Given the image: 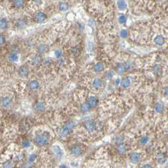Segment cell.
Masks as SVG:
<instances>
[{"label": "cell", "mask_w": 168, "mask_h": 168, "mask_svg": "<svg viewBox=\"0 0 168 168\" xmlns=\"http://www.w3.org/2000/svg\"><path fill=\"white\" fill-rule=\"evenodd\" d=\"M104 69V66L102 63L98 62L95 65L94 70L96 72H101V71H103Z\"/></svg>", "instance_id": "cell-16"}, {"label": "cell", "mask_w": 168, "mask_h": 168, "mask_svg": "<svg viewBox=\"0 0 168 168\" xmlns=\"http://www.w3.org/2000/svg\"><path fill=\"white\" fill-rule=\"evenodd\" d=\"M65 126H67L68 129H70V130L71 131L73 130V128H74V126H75V123H74L72 121H67V123H65Z\"/></svg>", "instance_id": "cell-27"}, {"label": "cell", "mask_w": 168, "mask_h": 168, "mask_svg": "<svg viewBox=\"0 0 168 168\" xmlns=\"http://www.w3.org/2000/svg\"><path fill=\"white\" fill-rule=\"evenodd\" d=\"M87 103L90 105L91 107H94L97 106V104H98V100L96 97L94 96H90L89 98L88 99L87 101Z\"/></svg>", "instance_id": "cell-8"}, {"label": "cell", "mask_w": 168, "mask_h": 168, "mask_svg": "<svg viewBox=\"0 0 168 168\" xmlns=\"http://www.w3.org/2000/svg\"><path fill=\"white\" fill-rule=\"evenodd\" d=\"M35 109L39 111H42L45 109V104L42 102H38L35 104Z\"/></svg>", "instance_id": "cell-24"}, {"label": "cell", "mask_w": 168, "mask_h": 168, "mask_svg": "<svg viewBox=\"0 0 168 168\" xmlns=\"http://www.w3.org/2000/svg\"><path fill=\"white\" fill-rule=\"evenodd\" d=\"M41 61H42V59H41V56H39L38 55L34 56L31 59V63L34 66L39 65V64L41 63Z\"/></svg>", "instance_id": "cell-12"}, {"label": "cell", "mask_w": 168, "mask_h": 168, "mask_svg": "<svg viewBox=\"0 0 168 168\" xmlns=\"http://www.w3.org/2000/svg\"><path fill=\"white\" fill-rule=\"evenodd\" d=\"M49 138L48 136L43 133H38L35 136V142L39 146H44L48 143Z\"/></svg>", "instance_id": "cell-1"}, {"label": "cell", "mask_w": 168, "mask_h": 168, "mask_svg": "<svg viewBox=\"0 0 168 168\" xmlns=\"http://www.w3.org/2000/svg\"><path fill=\"white\" fill-rule=\"evenodd\" d=\"M0 39H1V44H3L5 42V37L4 36H3V35H1V37H0Z\"/></svg>", "instance_id": "cell-41"}, {"label": "cell", "mask_w": 168, "mask_h": 168, "mask_svg": "<svg viewBox=\"0 0 168 168\" xmlns=\"http://www.w3.org/2000/svg\"><path fill=\"white\" fill-rule=\"evenodd\" d=\"M120 84L122 87H123V88H127L130 85V80L129 78L126 77V78H124L122 79L121 81H120Z\"/></svg>", "instance_id": "cell-13"}, {"label": "cell", "mask_w": 168, "mask_h": 168, "mask_svg": "<svg viewBox=\"0 0 168 168\" xmlns=\"http://www.w3.org/2000/svg\"><path fill=\"white\" fill-rule=\"evenodd\" d=\"M91 107L88 103H83L81 105V111L83 113H87L88 111H90Z\"/></svg>", "instance_id": "cell-22"}, {"label": "cell", "mask_w": 168, "mask_h": 168, "mask_svg": "<svg viewBox=\"0 0 168 168\" xmlns=\"http://www.w3.org/2000/svg\"><path fill=\"white\" fill-rule=\"evenodd\" d=\"M1 30H6L8 28V22L6 18H1Z\"/></svg>", "instance_id": "cell-25"}, {"label": "cell", "mask_w": 168, "mask_h": 168, "mask_svg": "<svg viewBox=\"0 0 168 168\" xmlns=\"http://www.w3.org/2000/svg\"><path fill=\"white\" fill-rule=\"evenodd\" d=\"M130 159L132 162H137L140 160L141 154L139 153H137V152H133V153L131 154Z\"/></svg>", "instance_id": "cell-7"}, {"label": "cell", "mask_w": 168, "mask_h": 168, "mask_svg": "<svg viewBox=\"0 0 168 168\" xmlns=\"http://www.w3.org/2000/svg\"><path fill=\"white\" fill-rule=\"evenodd\" d=\"M54 54H55L56 57L57 58H60L61 56H62V51L60 49H57L54 51Z\"/></svg>", "instance_id": "cell-36"}, {"label": "cell", "mask_w": 168, "mask_h": 168, "mask_svg": "<svg viewBox=\"0 0 168 168\" xmlns=\"http://www.w3.org/2000/svg\"><path fill=\"white\" fill-rule=\"evenodd\" d=\"M93 86L96 88H99L102 87V81L100 78H96L93 80L92 82Z\"/></svg>", "instance_id": "cell-15"}, {"label": "cell", "mask_w": 168, "mask_h": 168, "mask_svg": "<svg viewBox=\"0 0 168 168\" xmlns=\"http://www.w3.org/2000/svg\"><path fill=\"white\" fill-rule=\"evenodd\" d=\"M84 126L85 128V129L88 132H92L95 130L96 128V124L93 120L88 119L85 121L84 123Z\"/></svg>", "instance_id": "cell-2"}, {"label": "cell", "mask_w": 168, "mask_h": 168, "mask_svg": "<svg viewBox=\"0 0 168 168\" xmlns=\"http://www.w3.org/2000/svg\"><path fill=\"white\" fill-rule=\"evenodd\" d=\"M155 109L158 113H162L163 111V106L160 104H156L155 106Z\"/></svg>", "instance_id": "cell-30"}, {"label": "cell", "mask_w": 168, "mask_h": 168, "mask_svg": "<svg viewBox=\"0 0 168 168\" xmlns=\"http://www.w3.org/2000/svg\"><path fill=\"white\" fill-rule=\"evenodd\" d=\"M29 88H31V90H36L39 87V83L37 80H32V81H31V82L29 83Z\"/></svg>", "instance_id": "cell-14"}, {"label": "cell", "mask_w": 168, "mask_h": 168, "mask_svg": "<svg viewBox=\"0 0 168 168\" xmlns=\"http://www.w3.org/2000/svg\"><path fill=\"white\" fill-rule=\"evenodd\" d=\"M23 3H24L23 1H14L15 6H16L17 8L22 7L23 5Z\"/></svg>", "instance_id": "cell-31"}, {"label": "cell", "mask_w": 168, "mask_h": 168, "mask_svg": "<svg viewBox=\"0 0 168 168\" xmlns=\"http://www.w3.org/2000/svg\"><path fill=\"white\" fill-rule=\"evenodd\" d=\"M118 21H119V23H121V24L125 23L126 21V17H125V15H121V16L119 17V18H118Z\"/></svg>", "instance_id": "cell-32"}, {"label": "cell", "mask_w": 168, "mask_h": 168, "mask_svg": "<svg viewBox=\"0 0 168 168\" xmlns=\"http://www.w3.org/2000/svg\"><path fill=\"white\" fill-rule=\"evenodd\" d=\"M60 168H67V166L65 165V164H62V165L60 166Z\"/></svg>", "instance_id": "cell-46"}, {"label": "cell", "mask_w": 168, "mask_h": 168, "mask_svg": "<svg viewBox=\"0 0 168 168\" xmlns=\"http://www.w3.org/2000/svg\"><path fill=\"white\" fill-rule=\"evenodd\" d=\"M118 7L121 10H123L126 8V3L124 1H118Z\"/></svg>", "instance_id": "cell-26"}, {"label": "cell", "mask_w": 168, "mask_h": 168, "mask_svg": "<svg viewBox=\"0 0 168 168\" xmlns=\"http://www.w3.org/2000/svg\"><path fill=\"white\" fill-rule=\"evenodd\" d=\"M157 159L158 161L160 162H164L166 161L165 156L162 153H160V154H158L157 156Z\"/></svg>", "instance_id": "cell-29"}, {"label": "cell", "mask_w": 168, "mask_h": 168, "mask_svg": "<svg viewBox=\"0 0 168 168\" xmlns=\"http://www.w3.org/2000/svg\"><path fill=\"white\" fill-rule=\"evenodd\" d=\"M12 103V99L9 97H4L1 99V106L2 107H6L11 104Z\"/></svg>", "instance_id": "cell-10"}, {"label": "cell", "mask_w": 168, "mask_h": 168, "mask_svg": "<svg viewBox=\"0 0 168 168\" xmlns=\"http://www.w3.org/2000/svg\"><path fill=\"white\" fill-rule=\"evenodd\" d=\"M125 63H119L117 66V71L119 74H122L126 71Z\"/></svg>", "instance_id": "cell-21"}, {"label": "cell", "mask_w": 168, "mask_h": 168, "mask_svg": "<svg viewBox=\"0 0 168 168\" xmlns=\"http://www.w3.org/2000/svg\"><path fill=\"white\" fill-rule=\"evenodd\" d=\"M120 35L122 38H126L128 36V32L127 31L125 30V29H123L121 30L120 32Z\"/></svg>", "instance_id": "cell-35"}, {"label": "cell", "mask_w": 168, "mask_h": 168, "mask_svg": "<svg viewBox=\"0 0 168 168\" xmlns=\"http://www.w3.org/2000/svg\"><path fill=\"white\" fill-rule=\"evenodd\" d=\"M124 142V138L121 136H118L116 138V143H117L118 145H120V144H122Z\"/></svg>", "instance_id": "cell-34"}, {"label": "cell", "mask_w": 168, "mask_h": 168, "mask_svg": "<svg viewBox=\"0 0 168 168\" xmlns=\"http://www.w3.org/2000/svg\"><path fill=\"white\" fill-rule=\"evenodd\" d=\"M161 68L159 65H155V66H154V68H153V72L155 74H157L159 73V71H161Z\"/></svg>", "instance_id": "cell-33"}, {"label": "cell", "mask_w": 168, "mask_h": 168, "mask_svg": "<svg viewBox=\"0 0 168 168\" xmlns=\"http://www.w3.org/2000/svg\"><path fill=\"white\" fill-rule=\"evenodd\" d=\"M53 152H54L55 155L59 158H61L62 157L63 154L62 150L58 145H54L53 147Z\"/></svg>", "instance_id": "cell-11"}, {"label": "cell", "mask_w": 168, "mask_h": 168, "mask_svg": "<svg viewBox=\"0 0 168 168\" xmlns=\"http://www.w3.org/2000/svg\"><path fill=\"white\" fill-rule=\"evenodd\" d=\"M70 132H71V130L70 129H68L67 126H64L60 130V135L62 136H67L70 133Z\"/></svg>", "instance_id": "cell-19"}, {"label": "cell", "mask_w": 168, "mask_h": 168, "mask_svg": "<svg viewBox=\"0 0 168 168\" xmlns=\"http://www.w3.org/2000/svg\"><path fill=\"white\" fill-rule=\"evenodd\" d=\"M142 168H152V167L151 165H149V164H146V165L142 167Z\"/></svg>", "instance_id": "cell-44"}, {"label": "cell", "mask_w": 168, "mask_h": 168, "mask_svg": "<svg viewBox=\"0 0 168 168\" xmlns=\"http://www.w3.org/2000/svg\"><path fill=\"white\" fill-rule=\"evenodd\" d=\"M31 145V142L29 140H24L22 142V147L24 148H28Z\"/></svg>", "instance_id": "cell-38"}, {"label": "cell", "mask_w": 168, "mask_h": 168, "mask_svg": "<svg viewBox=\"0 0 168 168\" xmlns=\"http://www.w3.org/2000/svg\"><path fill=\"white\" fill-rule=\"evenodd\" d=\"M29 73V68L27 66L25 65H23L20 67L18 70V75L22 77H27Z\"/></svg>", "instance_id": "cell-4"}, {"label": "cell", "mask_w": 168, "mask_h": 168, "mask_svg": "<svg viewBox=\"0 0 168 168\" xmlns=\"http://www.w3.org/2000/svg\"><path fill=\"white\" fill-rule=\"evenodd\" d=\"M48 46L46 45V44H42L41 45L38 46L37 48V51L38 54H42L45 53V52H46L48 51Z\"/></svg>", "instance_id": "cell-9"}, {"label": "cell", "mask_w": 168, "mask_h": 168, "mask_svg": "<svg viewBox=\"0 0 168 168\" xmlns=\"http://www.w3.org/2000/svg\"><path fill=\"white\" fill-rule=\"evenodd\" d=\"M113 75V74L112 73V72H108L106 73V77H107V78H112Z\"/></svg>", "instance_id": "cell-42"}, {"label": "cell", "mask_w": 168, "mask_h": 168, "mask_svg": "<svg viewBox=\"0 0 168 168\" xmlns=\"http://www.w3.org/2000/svg\"><path fill=\"white\" fill-rule=\"evenodd\" d=\"M83 150L81 147L78 145H75L71 149V153L75 156H79L82 153Z\"/></svg>", "instance_id": "cell-5"}, {"label": "cell", "mask_w": 168, "mask_h": 168, "mask_svg": "<svg viewBox=\"0 0 168 168\" xmlns=\"http://www.w3.org/2000/svg\"><path fill=\"white\" fill-rule=\"evenodd\" d=\"M15 25H16L18 29H23L27 26V21L25 18H20L17 20Z\"/></svg>", "instance_id": "cell-6"}, {"label": "cell", "mask_w": 168, "mask_h": 168, "mask_svg": "<svg viewBox=\"0 0 168 168\" xmlns=\"http://www.w3.org/2000/svg\"><path fill=\"white\" fill-rule=\"evenodd\" d=\"M21 158H22V155H18L17 156V159H20Z\"/></svg>", "instance_id": "cell-47"}, {"label": "cell", "mask_w": 168, "mask_h": 168, "mask_svg": "<svg viewBox=\"0 0 168 168\" xmlns=\"http://www.w3.org/2000/svg\"><path fill=\"white\" fill-rule=\"evenodd\" d=\"M154 41H155L156 44L161 46L162 45V44H164L165 40H164V38L163 37L162 35H158V36H157L155 38Z\"/></svg>", "instance_id": "cell-20"}, {"label": "cell", "mask_w": 168, "mask_h": 168, "mask_svg": "<svg viewBox=\"0 0 168 168\" xmlns=\"http://www.w3.org/2000/svg\"><path fill=\"white\" fill-rule=\"evenodd\" d=\"M68 8V4L66 3H64V2H61L60 4V10L61 11H66L67 10Z\"/></svg>", "instance_id": "cell-28"}, {"label": "cell", "mask_w": 168, "mask_h": 168, "mask_svg": "<svg viewBox=\"0 0 168 168\" xmlns=\"http://www.w3.org/2000/svg\"><path fill=\"white\" fill-rule=\"evenodd\" d=\"M52 63V60H49V59H46V60H44V65H50V64Z\"/></svg>", "instance_id": "cell-40"}, {"label": "cell", "mask_w": 168, "mask_h": 168, "mask_svg": "<svg viewBox=\"0 0 168 168\" xmlns=\"http://www.w3.org/2000/svg\"><path fill=\"white\" fill-rule=\"evenodd\" d=\"M126 150H127V148L125 144H120V145H118V151L121 154H124L125 152H126Z\"/></svg>", "instance_id": "cell-23"}, {"label": "cell", "mask_w": 168, "mask_h": 168, "mask_svg": "<svg viewBox=\"0 0 168 168\" xmlns=\"http://www.w3.org/2000/svg\"><path fill=\"white\" fill-rule=\"evenodd\" d=\"M35 20L38 23H43L47 20V15L42 12H38L35 15Z\"/></svg>", "instance_id": "cell-3"}, {"label": "cell", "mask_w": 168, "mask_h": 168, "mask_svg": "<svg viewBox=\"0 0 168 168\" xmlns=\"http://www.w3.org/2000/svg\"><path fill=\"white\" fill-rule=\"evenodd\" d=\"M71 51H72V52L74 54H76L77 53V52H78V49H77V48H73Z\"/></svg>", "instance_id": "cell-43"}, {"label": "cell", "mask_w": 168, "mask_h": 168, "mask_svg": "<svg viewBox=\"0 0 168 168\" xmlns=\"http://www.w3.org/2000/svg\"><path fill=\"white\" fill-rule=\"evenodd\" d=\"M15 167V162L12 161H7L3 162L2 164L3 168H13Z\"/></svg>", "instance_id": "cell-18"}, {"label": "cell", "mask_w": 168, "mask_h": 168, "mask_svg": "<svg viewBox=\"0 0 168 168\" xmlns=\"http://www.w3.org/2000/svg\"><path fill=\"white\" fill-rule=\"evenodd\" d=\"M165 94L167 96H168V87L165 88Z\"/></svg>", "instance_id": "cell-45"}, {"label": "cell", "mask_w": 168, "mask_h": 168, "mask_svg": "<svg viewBox=\"0 0 168 168\" xmlns=\"http://www.w3.org/2000/svg\"><path fill=\"white\" fill-rule=\"evenodd\" d=\"M9 60L12 62H17L18 60V56L16 52H11L8 56Z\"/></svg>", "instance_id": "cell-17"}, {"label": "cell", "mask_w": 168, "mask_h": 168, "mask_svg": "<svg viewBox=\"0 0 168 168\" xmlns=\"http://www.w3.org/2000/svg\"><path fill=\"white\" fill-rule=\"evenodd\" d=\"M36 157L37 155H35V154H32V155H31L29 156V161L30 162H33L34 161H35V159H36Z\"/></svg>", "instance_id": "cell-39"}, {"label": "cell", "mask_w": 168, "mask_h": 168, "mask_svg": "<svg viewBox=\"0 0 168 168\" xmlns=\"http://www.w3.org/2000/svg\"><path fill=\"white\" fill-rule=\"evenodd\" d=\"M149 140V138H148L147 136H143V137L141 138L140 139V143L142 145H145L147 144V142Z\"/></svg>", "instance_id": "cell-37"}]
</instances>
